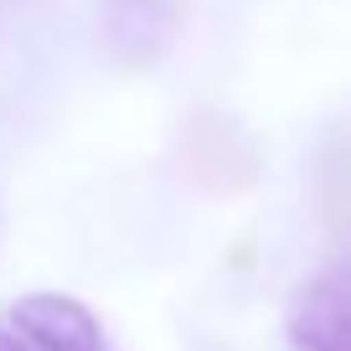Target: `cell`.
Listing matches in <instances>:
<instances>
[{
	"instance_id": "obj_1",
	"label": "cell",
	"mask_w": 351,
	"mask_h": 351,
	"mask_svg": "<svg viewBox=\"0 0 351 351\" xmlns=\"http://www.w3.org/2000/svg\"><path fill=\"white\" fill-rule=\"evenodd\" d=\"M176 155H181V176H186L191 186L212 191V197H232V191H248L258 181V145L222 109L191 114L181 124Z\"/></svg>"
},
{
	"instance_id": "obj_2",
	"label": "cell",
	"mask_w": 351,
	"mask_h": 351,
	"mask_svg": "<svg viewBox=\"0 0 351 351\" xmlns=\"http://www.w3.org/2000/svg\"><path fill=\"white\" fill-rule=\"evenodd\" d=\"M11 326L32 351H109L104 326L93 320V310L77 305L73 295H21L11 305Z\"/></svg>"
},
{
	"instance_id": "obj_3",
	"label": "cell",
	"mask_w": 351,
	"mask_h": 351,
	"mask_svg": "<svg viewBox=\"0 0 351 351\" xmlns=\"http://www.w3.org/2000/svg\"><path fill=\"white\" fill-rule=\"evenodd\" d=\"M289 346L295 351H351V315H346V285L336 274H315L289 300Z\"/></svg>"
},
{
	"instance_id": "obj_4",
	"label": "cell",
	"mask_w": 351,
	"mask_h": 351,
	"mask_svg": "<svg viewBox=\"0 0 351 351\" xmlns=\"http://www.w3.org/2000/svg\"><path fill=\"white\" fill-rule=\"evenodd\" d=\"M176 26V5L171 0H109L104 5V32L119 62H150Z\"/></svg>"
},
{
	"instance_id": "obj_5",
	"label": "cell",
	"mask_w": 351,
	"mask_h": 351,
	"mask_svg": "<svg viewBox=\"0 0 351 351\" xmlns=\"http://www.w3.org/2000/svg\"><path fill=\"white\" fill-rule=\"evenodd\" d=\"M0 351H32V346H26L16 330H0Z\"/></svg>"
}]
</instances>
